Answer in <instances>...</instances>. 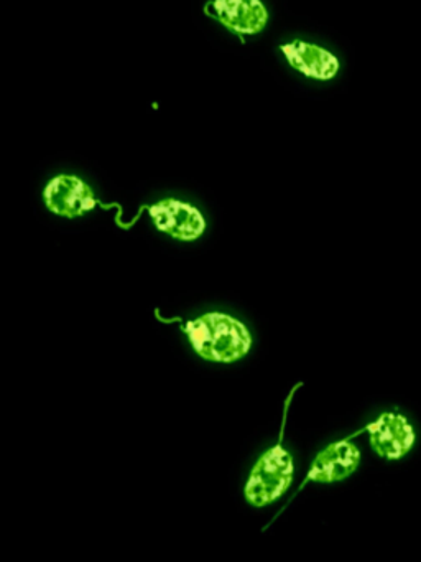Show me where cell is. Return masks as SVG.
Here are the masks:
<instances>
[{
	"instance_id": "6da1fadb",
	"label": "cell",
	"mask_w": 421,
	"mask_h": 562,
	"mask_svg": "<svg viewBox=\"0 0 421 562\" xmlns=\"http://www.w3.org/2000/svg\"><path fill=\"white\" fill-rule=\"evenodd\" d=\"M186 331L194 351L216 363H232L249 353L252 338L246 325L226 314H206L187 322Z\"/></svg>"
},
{
	"instance_id": "7a4b0ae2",
	"label": "cell",
	"mask_w": 421,
	"mask_h": 562,
	"mask_svg": "<svg viewBox=\"0 0 421 562\" xmlns=\"http://www.w3.org/2000/svg\"><path fill=\"white\" fill-rule=\"evenodd\" d=\"M292 456L276 443L266 450L250 472L246 485V499L253 506H266L278 499L293 482Z\"/></svg>"
},
{
	"instance_id": "3957f363",
	"label": "cell",
	"mask_w": 421,
	"mask_h": 562,
	"mask_svg": "<svg viewBox=\"0 0 421 562\" xmlns=\"http://www.w3.org/2000/svg\"><path fill=\"white\" fill-rule=\"evenodd\" d=\"M372 449L387 460H400L414 443V429L410 420L398 413H384L365 427Z\"/></svg>"
},
{
	"instance_id": "277c9868",
	"label": "cell",
	"mask_w": 421,
	"mask_h": 562,
	"mask_svg": "<svg viewBox=\"0 0 421 562\" xmlns=\"http://www.w3.org/2000/svg\"><path fill=\"white\" fill-rule=\"evenodd\" d=\"M46 209L65 218H78L95 206L94 193L88 183L75 176L55 177L43 192Z\"/></svg>"
},
{
	"instance_id": "5b68a950",
	"label": "cell",
	"mask_w": 421,
	"mask_h": 562,
	"mask_svg": "<svg viewBox=\"0 0 421 562\" xmlns=\"http://www.w3.org/2000/svg\"><path fill=\"white\" fill-rule=\"evenodd\" d=\"M204 12L239 35L260 34L269 22V12L260 0H213Z\"/></svg>"
},
{
	"instance_id": "8992f818",
	"label": "cell",
	"mask_w": 421,
	"mask_h": 562,
	"mask_svg": "<svg viewBox=\"0 0 421 562\" xmlns=\"http://www.w3.org/2000/svg\"><path fill=\"white\" fill-rule=\"evenodd\" d=\"M155 226L180 241L200 238L206 228L203 215L194 206L178 200H163L148 210Z\"/></svg>"
},
{
	"instance_id": "52a82bcc",
	"label": "cell",
	"mask_w": 421,
	"mask_h": 562,
	"mask_svg": "<svg viewBox=\"0 0 421 562\" xmlns=\"http://www.w3.org/2000/svg\"><path fill=\"white\" fill-rule=\"evenodd\" d=\"M361 463V450L351 440L331 443L312 460L308 480L318 483H334L351 476Z\"/></svg>"
},
{
	"instance_id": "ba28073f",
	"label": "cell",
	"mask_w": 421,
	"mask_h": 562,
	"mask_svg": "<svg viewBox=\"0 0 421 562\" xmlns=\"http://www.w3.org/2000/svg\"><path fill=\"white\" fill-rule=\"evenodd\" d=\"M283 55L289 67L312 80L329 81L338 75L339 60L325 48L308 42H292L282 45Z\"/></svg>"
}]
</instances>
